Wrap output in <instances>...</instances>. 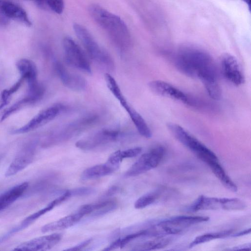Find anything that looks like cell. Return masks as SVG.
Instances as JSON below:
<instances>
[{
    "label": "cell",
    "mask_w": 251,
    "mask_h": 251,
    "mask_svg": "<svg viewBox=\"0 0 251 251\" xmlns=\"http://www.w3.org/2000/svg\"><path fill=\"white\" fill-rule=\"evenodd\" d=\"M175 63L181 72L200 79L204 86L218 81L213 60L201 49L192 46L181 48L176 54Z\"/></svg>",
    "instance_id": "6da1fadb"
},
{
    "label": "cell",
    "mask_w": 251,
    "mask_h": 251,
    "mask_svg": "<svg viewBox=\"0 0 251 251\" xmlns=\"http://www.w3.org/2000/svg\"><path fill=\"white\" fill-rule=\"evenodd\" d=\"M88 11L92 18L105 31L118 50L125 51L129 49L131 44L130 33L119 16L97 4H91Z\"/></svg>",
    "instance_id": "7a4b0ae2"
},
{
    "label": "cell",
    "mask_w": 251,
    "mask_h": 251,
    "mask_svg": "<svg viewBox=\"0 0 251 251\" xmlns=\"http://www.w3.org/2000/svg\"><path fill=\"white\" fill-rule=\"evenodd\" d=\"M99 120L98 115L90 114L63 125L50 132L45 139L43 145L49 147L67 141L94 126Z\"/></svg>",
    "instance_id": "3957f363"
},
{
    "label": "cell",
    "mask_w": 251,
    "mask_h": 251,
    "mask_svg": "<svg viewBox=\"0 0 251 251\" xmlns=\"http://www.w3.org/2000/svg\"><path fill=\"white\" fill-rule=\"evenodd\" d=\"M74 32L80 41L90 57L106 70L111 71L114 68V63L111 55L97 42L96 39L83 25L75 24Z\"/></svg>",
    "instance_id": "277c9868"
},
{
    "label": "cell",
    "mask_w": 251,
    "mask_h": 251,
    "mask_svg": "<svg viewBox=\"0 0 251 251\" xmlns=\"http://www.w3.org/2000/svg\"><path fill=\"white\" fill-rule=\"evenodd\" d=\"M206 216H179L162 221L146 229L147 236L163 237L167 235L177 234L188 227L208 221Z\"/></svg>",
    "instance_id": "5b68a950"
},
{
    "label": "cell",
    "mask_w": 251,
    "mask_h": 251,
    "mask_svg": "<svg viewBox=\"0 0 251 251\" xmlns=\"http://www.w3.org/2000/svg\"><path fill=\"white\" fill-rule=\"evenodd\" d=\"M167 126L177 140L208 165L212 163L219 161L217 156L211 150L190 134L181 126L174 123H169Z\"/></svg>",
    "instance_id": "8992f818"
},
{
    "label": "cell",
    "mask_w": 251,
    "mask_h": 251,
    "mask_svg": "<svg viewBox=\"0 0 251 251\" xmlns=\"http://www.w3.org/2000/svg\"><path fill=\"white\" fill-rule=\"evenodd\" d=\"M65 60L70 66L88 74H92L89 62L80 46L69 36L62 41Z\"/></svg>",
    "instance_id": "52a82bcc"
},
{
    "label": "cell",
    "mask_w": 251,
    "mask_h": 251,
    "mask_svg": "<svg viewBox=\"0 0 251 251\" xmlns=\"http://www.w3.org/2000/svg\"><path fill=\"white\" fill-rule=\"evenodd\" d=\"M122 136L117 127L103 128L78 141L75 146L84 151H90L118 140Z\"/></svg>",
    "instance_id": "ba28073f"
},
{
    "label": "cell",
    "mask_w": 251,
    "mask_h": 251,
    "mask_svg": "<svg viewBox=\"0 0 251 251\" xmlns=\"http://www.w3.org/2000/svg\"><path fill=\"white\" fill-rule=\"evenodd\" d=\"M165 154L162 146L154 148L149 152L142 154L125 174L126 177L135 176L156 168L160 164Z\"/></svg>",
    "instance_id": "9c48e42d"
},
{
    "label": "cell",
    "mask_w": 251,
    "mask_h": 251,
    "mask_svg": "<svg viewBox=\"0 0 251 251\" xmlns=\"http://www.w3.org/2000/svg\"><path fill=\"white\" fill-rule=\"evenodd\" d=\"M64 109L62 104H53L39 112L24 126L13 129L11 133L22 134L36 129L53 120Z\"/></svg>",
    "instance_id": "30bf717a"
},
{
    "label": "cell",
    "mask_w": 251,
    "mask_h": 251,
    "mask_svg": "<svg viewBox=\"0 0 251 251\" xmlns=\"http://www.w3.org/2000/svg\"><path fill=\"white\" fill-rule=\"evenodd\" d=\"M148 86L152 92L158 95L178 100L189 105L196 104L194 100L187 94L166 82L153 80L149 83Z\"/></svg>",
    "instance_id": "8fae6325"
},
{
    "label": "cell",
    "mask_w": 251,
    "mask_h": 251,
    "mask_svg": "<svg viewBox=\"0 0 251 251\" xmlns=\"http://www.w3.org/2000/svg\"><path fill=\"white\" fill-rule=\"evenodd\" d=\"M222 70L225 77L235 86L245 82V76L237 59L232 55L226 53L221 58Z\"/></svg>",
    "instance_id": "7c38bea8"
},
{
    "label": "cell",
    "mask_w": 251,
    "mask_h": 251,
    "mask_svg": "<svg viewBox=\"0 0 251 251\" xmlns=\"http://www.w3.org/2000/svg\"><path fill=\"white\" fill-rule=\"evenodd\" d=\"M55 72L62 83L68 88L75 91H82L87 87V81L79 75L69 72L59 61L53 63Z\"/></svg>",
    "instance_id": "4fadbf2b"
},
{
    "label": "cell",
    "mask_w": 251,
    "mask_h": 251,
    "mask_svg": "<svg viewBox=\"0 0 251 251\" xmlns=\"http://www.w3.org/2000/svg\"><path fill=\"white\" fill-rule=\"evenodd\" d=\"M62 234L53 233L45 235L24 242L14 249L15 251H44L54 247L61 239Z\"/></svg>",
    "instance_id": "5bb4252c"
},
{
    "label": "cell",
    "mask_w": 251,
    "mask_h": 251,
    "mask_svg": "<svg viewBox=\"0 0 251 251\" xmlns=\"http://www.w3.org/2000/svg\"><path fill=\"white\" fill-rule=\"evenodd\" d=\"M0 13L8 20L17 21L27 26L32 25V22L25 10L12 1L0 0Z\"/></svg>",
    "instance_id": "9a60e30c"
},
{
    "label": "cell",
    "mask_w": 251,
    "mask_h": 251,
    "mask_svg": "<svg viewBox=\"0 0 251 251\" xmlns=\"http://www.w3.org/2000/svg\"><path fill=\"white\" fill-rule=\"evenodd\" d=\"M34 156V148L32 145L21 150L7 169L5 176L7 177L13 176L25 169L32 162Z\"/></svg>",
    "instance_id": "2e32d148"
},
{
    "label": "cell",
    "mask_w": 251,
    "mask_h": 251,
    "mask_svg": "<svg viewBox=\"0 0 251 251\" xmlns=\"http://www.w3.org/2000/svg\"><path fill=\"white\" fill-rule=\"evenodd\" d=\"M66 200L65 195L62 194L58 198L49 203L46 207L38 211L29 215L25 218L19 225L12 228L14 233H16L27 227L39 217L44 215L48 212L52 210L55 206Z\"/></svg>",
    "instance_id": "e0dca14e"
},
{
    "label": "cell",
    "mask_w": 251,
    "mask_h": 251,
    "mask_svg": "<svg viewBox=\"0 0 251 251\" xmlns=\"http://www.w3.org/2000/svg\"><path fill=\"white\" fill-rule=\"evenodd\" d=\"M21 77L26 81L28 86L33 85L38 82L37 69L34 62L26 58L19 60L16 64Z\"/></svg>",
    "instance_id": "ac0fdd59"
},
{
    "label": "cell",
    "mask_w": 251,
    "mask_h": 251,
    "mask_svg": "<svg viewBox=\"0 0 251 251\" xmlns=\"http://www.w3.org/2000/svg\"><path fill=\"white\" fill-rule=\"evenodd\" d=\"M222 209L221 198L200 196L191 205L186 208L188 212Z\"/></svg>",
    "instance_id": "d6986e66"
},
{
    "label": "cell",
    "mask_w": 251,
    "mask_h": 251,
    "mask_svg": "<svg viewBox=\"0 0 251 251\" xmlns=\"http://www.w3.org/2000/svg\"><path fill=\"white\" fill-rule=\"evenodd\" d=\"M28 186L27 182H24L13 186L0 195V212L3 210L18 199L25 191Z\"/></svg>",
    "instance_id": "ffe728a7"
},
{
    "label": "cell",
    "mask_w": 251,
    "mask_h": 251,
    "mask_svg": "<svg viewBox=\"0 0 251 251\" xmlns=\"http://www.w3.org/2000/svg\"><path fill=\"white\" fill-rule=\"evenodd\" d=\"M121 105L129 115L139 134L146 138H151L152 136L151 131L142 116L129 105L127 101Z\"/></svg>",
    "instance_id": "44dd1931"
},
{
    "label": "cell",
    "mask_w": 251,
    "mask_h": 251,
    "mask_svg": "<svg viewBox=\"0 0 251 251\" xmlns=\"http://www.w3.org/2000/svg\"><path fill=\"white\" fill-rule=\"evenodd\" d=\"M83 216L77 211L57 221L44 225L41 228L43 233L60 230L70 227L78 222Z\"/></svg>",
    "instance_id": "7402d4cb"
},
{
    "label": "cell",
    "mask_w": 251,
    "mask_h": 251,
    "mask_svg": "<svg viewBox=\"0 0 251 251\" xmlns=\"http://www.w3.org/2000/svg\"><path fill=\"white\" fill-rule=\"evenodd\" d=\"M115 171L106 163L96 165L85 170L81 175V179L84 180L95 179L109 175Z\"/></svg>",
    "instance_id": "603a6c76"
},
{
    "label": "cell",
    "mask_w": 251,
    "mask_h": 251,
    "mask_svg": "<svg viewBox=\"0 0 251 251\" xmlns=\"http://www.w3.org/2000/svg\"><path fill=\"white\" fill-rule=\"evenodd\" d=\"M37 102V100L33 97L26 94L24 98L16 101L4 111L0 119V122H1L4 121L11 115L14 114L26 105L34 103Z\"/></svg>",
    "instance_id": "cb8c5ba5"
},
{
    "label": "cell",
    "mask_w": 251,
    "mask_h": 251,
    "mask_svg": "<svg viewBox=\"0 0 251 251\" xmlns=\"http://www.w3.org/2000/svg\"><path fill=\"white\" fill-rule=\"evenodd\" d=\"M232 232V230H226L217 232L208 233L199 235L196 237L195 239L190 243L189 247L192 248L195 246L205 243L213 239L226 237L229 236Z\"/></svg>",
    "instance_id": "d4e9b609"
},
{
    "label": "cell",
    "mask_w": 251,
    "mask_h": 251,
    "mask_svg": "<svg viewBox=\"0 0 251 251\" xmlns=\"http://www.w3.org/2000/svg\"><path fill=\"white\" fill-rule=\"evenodd\" d=\"M152 240L148 241L138 246L136 250L149 251L161 249L165 247L171 242L170 238L156 237Z\"/></svg>",
    "instance_id": "484cf974"
},
{
    "label": "cell",
    "mask_w": 251,
    "mask_h": 251,
    "mask_svg": "<svg viewBox=\"0 0 251 251\" xmlns=\"http://www.w3.org/2000/svg\"><path fill=\"white\" fill-rule=\"evenodd\" d=\"M104 78L108 89L120 104L126 101V100L114 78L110 74L107 73L105 74Z\"/></svg>",
    "instance_id": "4316f807"
},
{
    "label": "cell",
    "mask_w": 251,
    "mask_h": 251,
    "mask_svg": "<svg viewBox=\"0 0 251 251\" xmlns=\"http://www.w3.org/2000/svg\"><path fill=\"white\" fill-rule=\"evenodd\" d=\"M160 194V191L158 190L145 194L136 201L135 208L141 209L151 205L158 199Z\"/></svg>",
    "instance_id": "83f0119b"
},
{
    "label": "cell",
    "mask_w": 251,
    "mask_h": 251,
    "mask_svg": "<svg viewBox=\"0 0 251 251\" xmlns=\"http://www.w3.org/2000/svg\"><path fill=\"white\" fill-rule=\"evenodd\" d=\"M117 203L113 201H107L96 203V207L91 213L92 216L98 217L112 212L117 207Z\"/></svg>",
    "instance_id": "f1b7e54d"
},
{
    "label": "cell",
    "mask_w": 251,
    "mask_h": 251,
    "mask_svg": "<svg viewBox=\"0 0 251 251\" xmlns=\"http://www.w3.org/2000/svg\"><path fill=\"white\" fill-rule=\"evenodd\" d=\"M222 209L226 210H242L245 208L246 204L237 198H221Z\"/></svg>",
    "instance_id": "f546056e"
},
{
    "label": "cell",
    "mask_w": 251,
    "mask_h": 251,
    "mask_svg": "<svg viewBox=\"0 0 251 251\" xmlns=\"http://www.w3.org/2000/svg\"><path fill=\"white\" fill-rule=\"evenodd\" d=\"M71 197L85 196L91 195L95 193V189L91 187H80L69 190Z\"/></svg>",
    "instance_id": "4dcf8cb0"
},
{
    "label": "cell",
    "mask_w": 251,
    "mask_h": 251,
    "mask_svg": "<svg viewBox=\"0 0 251 251\" xmlns=\"http://www.w3.org/2000/svg\"><path fill=\"white\" fill-rule=\"evenodd\" d=\"M141 151V148L135 147L124 151H121V155L123 159L132 158L137 156Z\"/></svg>",
    "instance_id": "1f68e13d"
},
{
    "label": "cell",
    "mask_w": 251,
    "mask_h": 251,
    "mask_svg": "<svg viewBox=\"0 0 251 251\" xmlns=\"http://www.w3.org/2000/svg\"><path fill=\"white\" fill-rule=\"evenodd\" d=\"M92 241V239H88L84 241L83 242L78 244V245L72 247L71 248L67 249L68 251H79L81 250L82 248L86 247L88 244H89Z\"/></svg>",
    "instance_id": "d6a6232c"
},
{
    "label": "cell",
    "mask_w": 251,
    "mask_h": 251,
    "mask_svg": "<svg viewBox=\"0 0 251 251\" xmlns=\"http://www.w3.org/2000/svg\"><path fill=\"white\" fill-rule=\"evenodd\" d=\"M121 190L120 188L118 186H113L109 188L105 193V197H110L119 193Z\"/></svg>",
    "instance_id": "836d02e7"
},
{
    "label": "cell",
    "mask_w": 251,
    "mask_h": 251,
    "mask_svg": "<svg viewBox=\"0 0 251 251\" xmlns=\"http://www.w3.org/2000/svg\"><path fill=\"white\" fill-rule=\"evenodd\" d=\"M33 1L39 7L48 10L49 0H27Z\"/></svg>",
    "instance_id": "e575fe53"
},
{
    "label": "cell",
    "mask_w": 251,
    "mask_h": 251,
    "mask_svg": "<svg viewBox=\"0 0 251 251\" xmlns=\"http://www.w3.org/2000/svg\"><path fill=\"white\" fill-rule=\"evenodd\" d=\"M10 100V99L7 98L1 94H0V110L6 106Z\"/></svg>",
    "instance_id": "d590c367"
},
{
    "label": "cell",
    "mask_w": 251,
    "mask_h": 251,
    "mask_svg": "<svg viewBox=\"0 0 251 251\" xmlns=\"http://www.w3.org/2000/svg\"><path fill=\"white\" fill-rule=\"evenodd\" d=\"M251 232V228L245 229L244 230L237 232L236 233L233 235V237H239L243 235L248 234Z\"/></svg>",
    "instance_id": "8d00e7d4"
},
{
    "label": "cell",
    "mask_w": 251,
    "mask_h": 251,
    "mask_svg": "<svg viewBox=\"0 0 251 251\" xmlns=\"http://www.w3.org/2000/svg\"><path fill=\"white\" fill-rule=\"evenodd\" d=\"M251 248V244H245L243 245L242 246H240L238 247H236L233 249V250H250Z\"/></svg>",
    "instance_id": "74e56055"
},
{
    "label": "cell",
    "mask_w": 251,
    "mask_h": 251,
    "mask_svg": "<svg viewBox=\"0 0 251 251\" xmlns=\"http://www.w3.org/2000/svg\"><path fill=\"white\" fill-rule=\"evenodd\" d=\"M248 6L249 11H251V0H242Z\"/></svg>",
    "instance_id": "f35d334b"
}]
</instances>
